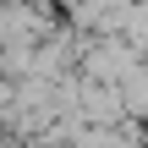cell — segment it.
Returning a JSON list of instances; mask_svg holds the SVG:
<instances>
[{
  "instance_id": "obj_4",
  "label": "cell",
  "mask_w": 148,
  "mask_h": 148,
  "mask_svg": "<svg viewBox=\"0 0 148 148\" xmlns=\"http://www.w3.org/2000/svg\"><path fill=\"white\" fill-rule=\"evenodd\" d=\"M137 55L148 60V0H126V11H121V27H115Z\"/></svg>"
},
{
  "instance_id": "obj_3",
  "label": "cell",
  "mask_w": 148,
  "mask_h": 148,
  "mask_svg": "<svg viewBox=\"0 0 148 148\" xmlns=\"http://www.w3.org/2000/svg\"><path fill=\"white\" fill-rule=\"evenodd\" d=\"M121 104H126V115H137V121H148V60H137L121 82Z\"/></svg>"
},
{
  "instance_id": "obj_1",
  "label": "cell",
  "mask_w": 148,
  "mask_h": 148,
  "mask_svg": "<svg viewBox=\"0 0 148 148\" xmlns=\"http://www.w3.org/2000/svg\"><path fill=\"white\" fill-rule=\"evenodd\" d=\"M137 60H143V55H137L121 33H82V44H77V71L93 77V82H121Z\"/></svg>"
},
{
  "instance_id": "obj_2",
  "label": "cell",
  "mask_w": 148,
  "mask_h": 148,
  "mask_svg": "<svg viewBox=\"0 0 148 148\" xmlns=\"http://www.w3.org/2000/svg\"><path fill=\"white\" fill-rule=\"evenodd\" d=\"M77 143H88V148H148V121L121 115V121H110V126H82Z\"/></svg>"
}]
</instances>
